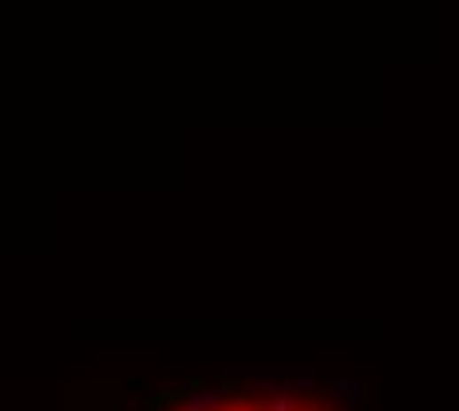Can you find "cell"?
Here are the masks:
<instances>
[{
    "label": "cell",
    "instance_id": "6da1fadb",
    "mask_svg": "<svg viewBox=\"0 0 459 411\" xmlns=\"http://www.w3.org/2000/svg\"><path fill=\"white\" fill-rule=\"evenodd\" d=\"M135 411H364L356 384L313 372H226L147 396Z\"/></svg>",
    "mask_w": 459,
    "mask_h": 411
}]
</instances>
